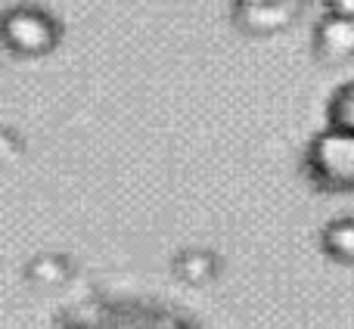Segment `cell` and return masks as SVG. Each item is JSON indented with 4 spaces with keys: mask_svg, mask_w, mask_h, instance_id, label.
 <instances>
[{
    "mask_svg": "<svg viewBox=\"0 0 354 329\" xmlns=\"http://www.w3.org/2000/svg\"><path fill=\"white\" fill-rule=\"evenodd\" d=\"M59 329H196L183 314L143 299H103L81 305Z\"/></svg>",
    "mask_w": 354,
    "mask_h": 329,
    "instance_id": "cell-1",
    "label": "cell"
},
{
    "mask_svg": "<svg viewBox=\"0 0 354 329\" xmlns=\"http://www.w3.org/2000/svg\"><path fill=\"white\" fill-rule=\"evenodd\" d=\"M308 164L320 187L354 189V134L330 124L324 134L314 137Z\"/></svg>",
    "mask_w": 354,
    "mask_h": 329,
    "instance_id": "cell-2",
    "label": "cell"
},
{
    "mask_svg": "<svg viewBox=\"0 0 354 329\" xmlns=\"http://www.w3.org/2000/svg\"><path fill=\"white\" fill-rule=\"evenodd\" d=\"M301 0H233V25L249 37H274L292 28Z\"/></svg>",
    "mask_w": 354,
    "mask_h": 329,
    "instance_id": "cell-3",
    "label": "cell"
},
{
    "mask_svg": "<svg viewBox=\"0 0 354 329\" xmlns=\"http://www.w3.org/2000/svg\"><path fill=\"white\" fill-rule=\"evenodd\" d=\"M56 22L35 6H19L6 16V44L22 56H41L53 47Z\"/></svg>",
    "mask_w": 354,
    "mask_h": 329,
    "instance_id": "cell-4",
    "label": "cell"
},
{
    "mask_svg": "<svg viewBox=\"0 0 354 329\" xmlns=\"http://www.w3.org/2000/svg\"><path fill=\"white\" fill-rule=\"evenodd\" d=\"M314 53L320 62H345L354 56V16L326 12L314 28Z\"/></svg>",
    "mask_w": 354,
    "mask_h": 329,
    "instance_id": "cell-5",
    "label": "cell"
},
{
    "mask_svg": "<svg viewBox=\"0 0 354 329\" xmlns=\"http://www.w3.org/2000/svg\"><path fill=\"white\" fill-rule=\"evenodd\" d=\"M330 124L354 134V81L336 91V97L330 103Z\"/></svg>",
    "mask_w": 354,
    "mask_h": 329,
    "instance_id": "cell-6",
    "label": "cell"
},
{
    "mask_svg": "<svg viewBox=\"0 0 354 329\" xmlns=\"http://www.w3.org/2000/svg\"><path fill=\"white\" fill-rule=\"evenodd\" d=\"M326 12H336V16H354V0H324Z\"/></svg>",
    "mask_w": 354,
    "mask_h": 329,
    "instance_id": "cell-7",
    "label": "cell"
}]
</instances>
